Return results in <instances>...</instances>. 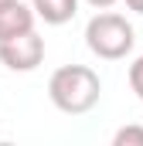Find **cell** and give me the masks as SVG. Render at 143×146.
I'll list each match as a JSON object with an SVG mask.
<instances>
[{
    "mask_svg": "<svg viewBox=\"0 0 143 146\" xmlns=\"http://www.w3.org/2000/svg\"><path fill=\"white\" fill-rule=\"evenodd\" d=\"M48 95H51V102L61 112L78 115V112H89L99 102L102 82H99V75L89 65H61L51 75V82H48Z\"/></svg>",
    "mask_w": 143,
    "mask_h": 146,
    "instance_id": "6da1fadb",
    "label": "cell"
},
{
    "mask_svg": "<svg viewBox=\"0 0 143 146\" xmlns=\"http://www.w3.org/2000/svg\"><path fill=\"white\" fill-rule=\"evenodd\" d=\"M133 27L126 17L119 14H96L85 27V44L92 48V54L106 58V61H116V58H126L133 51Z\"/></svg>",
    "mask_w": 143,
    "mask_h": 146,
    "instance_id": "7a4b0ae2",
    "label": "cell"
},
{
    "mask_svg": "<svg viewBox=\"0 0 143 146\" xmlns=\"http://www.w3.org/2000/svg\"><path fill=\"white\" fill-rule=\"evenodd\" d=\"M41 58H44V41L34 34V27L17 37L0 41V61L14 72H31V68L41 65Z\"/></svg>",
    "mask_w": 143,
    "mask_h": 146,
    "instance_id": "3957f363",
    "label": "cell"
},
{
    "mask_svg": "<svg viewBox=\"0 0 143 146\" xmlns=\"http://www.w3.org/2000/svg\"><path fill=\"white\" fill-rule=\"evenodd\" d=\"M34 27V10L24 7L21 0H0V41L17 37Z\"/></svg>",
    "mask_w": 143,
    "mask_h": 146,
    "instance_id": "277c9868",
    "label": "cell"
},
{
    "mask_svg": "<svg viewBox=\"0 0 143 146\" xmlns=\"http://www.w3.org/2000/svg\"><path fill=\"white\" fill-rule=\"evenodd\" d=\"M75 7L78 0H34V14L44 17L48 24H65L75 17Z\"/></svg>",
    "mask_w": 143,
    "mask_h": 146,
    "instance_id": "5b68a950",
    "label": "cell"
},
{
    "mask_svg": "<svg viewBox=\"0 0 143 146\" xmlns=\"http://www.w3.org/2000/svg\"><path fill=\"white\" fill-rule=\"evenodd\" d=\"M112 146H143V126H123L112 136Z\"/></svg>",
    "mask_w": 143,
    "mask_h": 146,
    "instance_id": "8992f818",
    "label": "cell"
},
{
    "mask_svg": "<svg viewBox=\"0 0 143 146\" xmlns=\"http://www.w3.org/2000/svg\"><path fill=\"white\" fill-rule=\"evenodd\" d=\"M130 85H133V92L143 99V54L130 65Z\"/></svg>",
    "mask_w": 143,
    "mask_h": 146,
    "instance_id": "52a82bcc",
    "label": "cell"
},
{
    "mask_svg": "<svg viewBox=\"0 0 143 146\" xmlns=\"http://www.w3.org/2000/svg\"><path fill=\"white\" fill-rule=\"evenodd\" d=\"M126 7H130V10H136V14H143V0H126Z\"/></svg>",
    "mask_w": 143,
    "mask_h": 146,
    "instance_id": "ba28073f",
    "label": "cell"
},
{
    "mask_svg": "<svg viewBox=\"0 0 143 146\" xmlns=\"http://www.w3.org/2000/svg\"><path fill=\"white\" fill-rule=\"evenodd\" d=\"M89 3H92V7H102V10H106L109 3H116V0H89Z\"/></svg>",
    "mask_w": 143,
    "mask_h": 146,
    "instance_id": "9c48e42d",
    "label": "cell"
}]
</instances>
